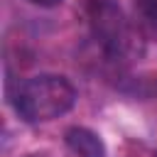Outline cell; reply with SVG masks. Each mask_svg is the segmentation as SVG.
I'll use <instances>...</instances> for the list:
<instances>
[{
  "label": "cell",
  "mask_w": 157,
  "mask_h": 157,
  "mask_svg": "<svg viewBox=\"0 0 157 157\" xmlns=\"http://www.w3.org/2000/svg\"><path fill=\"white\" fill-rule=\"evenodd\" d=\"M74 103H76V88L66 76L59 74H39L25 78L12 93L15 113L25 123L54 120L69 113Z\"/></svg>",
  "instance_id": "6da1fadb"
},
{
  "label": "cell",
  "mask_w": 157,
  "mask_h": 157,
  "mask_svg": "<svg viewBox=\"0 0 157 157\" xmlns=\"http://www.w3.org/2000/svg\"><path fill=\"white\" fill-rule=\"evenodd\" d=\"M91 27H93L96 39L110 56H123L128 52L130 32H128V22L115 2L96 0L91 5Z\"/></svg>",
  "instance_id": "7a4b0ae2"
},
{
  "label": "cell",
  "mask_w": 157,
  "mask_h": 157,
  "mask_svg": "<svg viewBox=\"0 0 157 157\" xmlns=\"http://www.w3.org/2000/svg\"><path fill=\"white\" fill-rule=\"evenodd\" d=\"M64 140L76 157H105V142L88 128L74 125L64 132Z\"/></svg>",
  "instance_id": "3957f363"
},
{
  "label": "cell",
  "mask_w": 157,
  "mask_h": 157,
  "mask_svg": "<svg viewBox=\"0 0 157 157\" xmlns=\"http://www.w3.org/2000/svg\"><path fill=\"white\" fill-rule=\"evenodd\" d=\"M135 2L140 7V15H142L145 25L157 29V0H135Z\"/></svg>",
  "instance_id": "277c9868"
},
{
  "label": "cell",
  "mask_w": 157,
  "mask_h": 157,
  "mask_svg": "<svg viewBox=\"0 0 157 157\" xmlns=\"http://www.w3.org/2000/svg\"><path fill=\"white\" fill-rule=\"evenodd\" d=\"M27 2H32L37 7H56V5H61V0H27Z\"/></svg>",
  "instance_id": "5b68a950"
},
{
  "label": "cell",
  "mask_w": 157,
  "mask_h": 157,
  "mask_svg": "<svg viewBox=\"0 0 157 157\" xmlns=\"http://www.w3.org/2000/svg\"><path fill=\"white\" fill-rule=\"evenodd\" d=\"M152 157H157V152H155V155H152Z\"/></svg>",
  "instance_id": "8992f818"
}]
</instances>
